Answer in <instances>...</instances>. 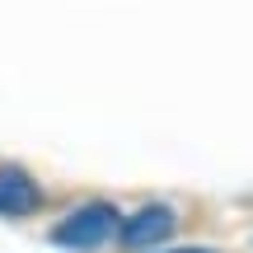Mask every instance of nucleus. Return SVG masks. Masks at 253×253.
<instances>
[{"label": "nucleus", "instance_id": "nucleus-1", "mask_svg": "<svg viewBox=\"0 0 253 253\" xmlns=\"http://www.w3.org/2000/svg\"><path fill=\"white\" fill-rule=\"evenodd\" d=\"M113 235H118V211H113L108 202H84L75 216H66L61 225L52 230V244L75 249V253H89V249L108 244Z\"/></svg>", "mask_w": 253, "mask_h": 253}, {"label": "nucleus", "instance_id": "nucleus-2", "mask_svg": "<svg viewBox=\"0 0 253 253\" xmlns=\"http://www.w3.org/2000/svg\"><path fill=\"white\" fill-rule=\"evenodd\" d=\"M173 225H178V220H173L169 207H160V202H155V207H141V211H136V216L122 225V244H126V249L164 244V239L173 235Z\"/></svg>", "mask_w": 253, "mask_h": 253}, {"label": "nucleus", "instance_id": "nucleus-3", "mask_svg": "<svg viewBox=\"0 0 253 253\" xmlns=\"http://www.w3.org/2000/svg\"><path fill=\"white\" fill-rule=\"evenodd\" d=\"M38 207H42V188L24 169L5 164L0 169V216H33Z\"/></svg>", "mask_w": 253, "mask_h": 253}, {"label": "nucleus", "instance_id": "nucleus-4", "mask_svg": "<svg viewBox=\"0 0 253 253\" xmlns=\"http://www.w3.org/2000/svg\"><path fill=\"white\" fill-rule=\"evenodd\" d=\"M173 253H202V249H173Z\"/></svg>", "mask_w": 253, "mask_h": 253}]
</instances>
